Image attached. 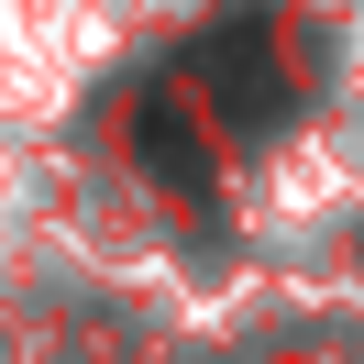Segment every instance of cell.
Segmentation results:
<instances>
[{
  "instance_id": "7a4b0ae2",
  "label": "cell",
  "mask_w": 364,
  "mask_h": 364,
  "mask_svg": "<svg viewBox=\"0 0 364 364\" xmlns=\"http://www.w3.org/2000/svg\"><path fill=\"white\" fill-rule=\"evenodd\" d=\"M133 155L155 166V177H177V188H210V133H199V100H144Z\"/></svg>"
},
{
  "instance_id": "6da1fadb",
  "label": "cell",
  "mask_w": 364,
  "mask_h": 364,
  "mask_svg": "<svg viewBox=\"0 0 364 364\" xmlns=\"http://www.w3.org/2000/svg\"><path fill=\"white\" fill-rule=\"evenodd\" d=\"M199 89H210V111H221V122H276V111L298 100L287 33L254 23V11H243V23H221V33L199 45Z\"/></svg>"
}]
</instances>
